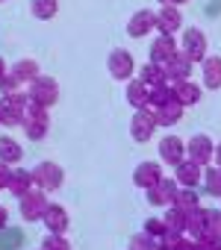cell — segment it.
Returning a JSON list of instances; mask_svg holds the SVG:
<instances>
[{
    "instance_id": "6da1fadb",
    "label": "cell",
    "mask_w": 221,
    "mask_h": 250,
    "mask_svg": "<svg viewBox=\"0 0 221 250\" xmlns=\"http://www.w3.org/2000/svg\"><path fill=\"white\" fill-rule=\"evenodd\" d=\"M27 97H30V106L36 109H53L59 103V83L47 74H39L30 85H27Z\"/></svg>"
},
{
    "instance_id": "7a4b0ae2",
    "label": "cell",
    "mask_w": 221,
    "mask_h": 250,
    "mask_svg": "<svg viewBox=\"0 0 221 250\" xmlns=\"http://www.w3.org/2000/svg\"><path fill=\"white\" fill-rule=\"evenodd\" d=\"M27 109H30V97H27L24 88L9 94V97H3L0 100V127H21Z\"/></svg>"
},
{
    "instance_id": "3957f363",
    "label": "cell",
    "mask_w": 221,
    "mask_h": 250,
    "mask_svg": "<svg viewBox=\"0 0 221 250\" xmlns=\"http://www.w3.org/2000/svg\"><path fill=\"white\" fill-rule=\"evenodd\" d=\"M30 177H33V186H36L39 191H44V194L62 188V183H65V171H62L56 162H50V159L39 162V165L30 171Z\"/></svg>"
},
{
    "instance_id": "277c9868",
    "label": "cell",
    "mask_w": 221,
    "mask_h": 250,
    "mask_svg": "<svg viewBox=\"0 0 221 250\" xmlns=\"http://www.w3.org/2000/svg\"><path fill=\"white\" fill-rule=\"evenodd\" d=\"M21 130H24V136H27L30 142H42V139L50 133V115H47V109H36V106H30L27 115H24Z\"/></svg>"
},
{
    "instance_id": "5b68a950",
    "label": "cell",
    "mask_w": 221,
    "mask_h": 250,
    "mask_svg": "<svg viewBox=\"0 0 221 250\" xmlns=\"http://www.w3.org/2000/svg\"><path fill=\"white\" fill-rule=\"evenodd\" d=\"M206 50H209V39H206L203 30H198V27L183 30V47H180L183 56H189L192 62H203Z\"/></svg>"
},
{
    "instance_id": "8992f818",
    "label": "cell",
    "mask_w": 221,
    "mask_h": 250,
    "mask_svg": "<svg viewBox=\"0 0 221 250\" xmlns=\"http://www.w3.org/2000/svg\"><path fill=\"white\" fill-rule=\"evenodd\" d=\"M47 194L44 191H39V188H33L30 194H24L21 200H18V215L27 221V224H36V221H42V215H44V209H47Z\"/></svg>"
},
{
    "instance_id": "52a82bcc",
    "label": "cell",
    "mask_w": 221,
    "mask_h": 250,
    "mask_svg": "<svg viewBox=\"0 0 221 250\" xmlns=\"http://www.w3.org/2000/svg\"><path fill=\"white\" fill-rule=\"evenodd\" d=\"M106 71L112 74L115 80H121V83L133 80V74H136V59H133V53H130V50H112V53L106 56Z\"/></svg>"
},
{
    "instance_id": "ba28073f",
    "label": "cell",
    "mask_w": 221,
    "mask_h": 250,
    "mask_svg": "<svg viewBox=\"0 0 221 250\" xmlns=\"http://www.w3.org/2000/svg\"><path fill=\"white\" fill-rule=\"evenodd\" d=\"M212 150H215V142L209 136H203V133H198V136H192L186 142V159L200 165V168H206L212 162Z\"/></svg>"
},
{
    "instance_id": "9c48e42d",
    "label": "cell",
    "mask_w": 221,
    "mask_h": 250,
    "mask_svg": "<svg viewBox=\"0 0 221 250\" xmlns=\"http://www.w3.org/2000/svg\"><path fill=\"white\" fill-rule=\"evenodd\" d=\"M154 133H156L154 112H151V109H136V112H133V121H130V136H133V142L145 145V142L154 139Z\"/></svg>"
},
{
    "instance_id": "30bf717a",
    "label": "cell",
    "mask_w": 221,
    "mask_h": 250,
    "mask_svg": "<svg viewBox=\"0 0 221 250\" xmlns=\"http://www.w3.org/2000/svg\"><path fill=\"white\" fill-rule=\"evenodd\" d=\"M177 180L174 177H162L156 186H151L148 188V203L151 206H171L174 203V197H177Z\"/></svg>"
},
{
    "instance_id": "8fae6325",
    "label": "cell",
    "mask_w": 221,
    "mask_h": 250,
    "mask_svg": "<svg viewBox=\"0 0 221 250\" xmlns=\"http://www.w3.org/2000/svg\"><path fill=\"white\" fill-rule=\"evenodd\" d=\"M42 224L47 227V232L65 235L68 227H71V218H68V212H65L62 203H47V209H44V215H42Z\"/></svg>"
},
{
    "instance_id": "7c38bea8",
    "label": "cell",
    "mask_w": 221,
    "mask_h": 250,
    "mask_svg": "<svg viewBox=\"0 0 221 250\" xmlns=\"http://www.w3.org/2000/svg\"><path fill=\"white\" fill-rule=\"evenodd\" d=\"M192 68H195V62L177 50V53H174L165 65H162V71H165V83H180V80H189V77H192Z\"/></svg>"
},
{
    "instance_id": "4fadbf2b",
    "label": "cell",
    "mask_w": 221,
    "mask_h": 250,
    "mask_svg": "<svg viewBox=\"0 0 221 250\" xmlns=\"http://www.w3.org/2000/svg\"><path fill=\"white\" fill-rule=\"evenodd\" d=\"M156 15V30H159V36H174V33H180V27H183V12L177 9V6H159V12H154Z\"/></svg>"
},
{
    "instance_id": "5bb4252c",
    "label": "cell",
    "mask_w": 221,
    "mask_h": 250,
    "mask_svg": "<svg viewBox=\"0 0 221 250\" xmlns=\"http://www.w3.org/2000/svg\"><path fill=\"white\" fill-rule=\"evenodd\" d=\"M151 30H156V15L151 9H139V12L130 15V21H127V36L130 39H145Z\"/></svg>"
},
{
    "instance_id": "9a60e30c",
    "label": "cell",
    "mask_w": 221,
    "mask_h": 250,
    "mask_svg": "<svg viewBox=\"0 0 221 250\" xmlns=\"http://www.w3.org/2000/svg\"><path fill=\"white\" fill-rule=\"evenodd\" d=\"M174 180H177V186H183V188H195V186L203 180V168L195 165V162H189V159H183V162L174 165Z\"/></svg>"
},
{
    "instance_id": "2e32d148",
    "label": "cell",
    "mask_w": 221,
    "mask_h": 250,
    "mask_svg": "<svg viewBox=\"0 0 221 250\" xmlns=\"http://www.w3.org/2000/svg\"><path fill=\"white\" fill-rule=\"evenodd\" d=\"M171 94H174V100L186 109V106H195L198 100H200V85L198 83H192V80H180V83H171Z\"/></svg>"
},
{
    "instance_id": "e0dca14e",
    "label": "cell",
    "mask_w": 221,
    "mask_h": 250,
    "mask_svg": "<svg viewBox=\"0 0 221 250\" xmlns=\"http://www.w3.org/2000/svg\"><path fill=\"white\" fill-rule=\"evenodd\" d=\"M159 156H162V162H168V165L183 162V159H186V142H183L180 136H165V139L159 142Z\"/></svg>"
},
{
    "instance_id": "ac0fdd59",
    "label": "cell",
    "mask_w": 221,
    "mask_h": 250,
    "mask_svg": "<svg viewBox=\"0 0 221 250\" xmlns=\"http://www.w3.org/2000/svg\"><path fill=\"white\" fill-rule=\"evenodd\" d=\"M162 180V168L156 165V162H139L136 165V171H133V183L139 186V188H151V186H156Z\"/></svg>"
},
{
    "instance_id": "d6986e66",
    "label": "cell",
    "mask_w": 221,
    "mask_h": 250,
    "mask_svg": "<svg viewBox=\"0 0 221 250\" xmlns=\"http://www.w3.org/2000/svg\"><path fill=\"white\" fill-rule=\"evenodd\" d=\"M180 47H177V42H174V36H156V42L151 44V62H156V65H165L174 53H177Z\"/></svg>"
},
{
    "instance_id": "ffe728a7",
    "label": "cell",
    "mask_w": 221,
    "mask_h": 250,
    "mask_svg": "<svg viewBox=\"0 0 221 250\" xmlns=\"http://www.w3.org/2000/svg\"><path fill=\"white\" fill-rule=\"evenodd\" d=\"M200 71H203V85L209 91H218L221 88V56H203Z\"/></svg>"
},
{
    "instance_id": "44dd1931",
    "label": "cell",
    "mask_w": 221,
    "mask_h": 250,
    "mask_svg": "<svg viewBox=\"0 0 221 250\" xmlns=\"http://www.w3.org/2000/svg\"><path fill=\"white\" fill-rule=\"evenodd\" d=\"M154 112V121H156V127H174L177 121H183V106L177 100L159 106V109H151Z\"/></svg>"
},
{
    "instance_id": "7402d4cb",
    "label": "cell",
    "mask_w": 221,
    "mask_h": 250,
    "mask_svg": "<svg viewBox=\"0 0 221 250\" xmlns=\"http://www.w3.org/2000/svg\"><path fill=\"white\" fill-rule=\"evenodd\" d=\"M9 74H12L21 85H30V83L42 74V68H39V62H36V59H18V62L9 68Z\"/></svg>"
},
{
    "instance_id": "603a6c76",
    "label": "cell",
    "mask_w": 221,
    "mask_h": 250,
    "mask_svg": "<svg viewBox=\"0 0 221 250\" xmlns=\"http://www.w3.org/2000/svg\"><path fill=\"white\" fill-rule=\"evenodd\" d=\"M36 186H33V177H30V171H21V168H12V180H9V186H6V191L12 194V197H24V194H30Z\"/></svg>"
},
{
    "instance_id": "cb8c5ba5",
    "label": "cell",
    "mask_w": 221,
    "mask_h": 250,
    "mask_svg": "<svg viewBox=\"0 0 221 250\" xmlns=\"http://www.w3.org/2000/svg\"><path fill=\"white\" fill-rule=\"evenodd\" d=\"M162 224H165V232H168V235H186V212H183V209L165 206Z\"/></svg>"
},
{
    "instance_id": "d4e9b609",
    "label": "cell",
    "mask_w": 221,
    "mask_h": 250,
    "mask_svg": "<svg viewBox=\"0 0 221 250\" xmlns=\"http://www.w3.org/2000/svg\"><path fill=\"white\" fill-rule=\"evenodd\" d=\"M21 159H24V147H21L12 136H0V162L18 165Z\"/></svg>"
},
{
    "instance_id": "484cf974",
    "label": "cell",
    "mask_w": 221,
    "mask_h": 250,
    "mask_svg": "<svg viewBox=\"0 0 221 250\" xmlns=\"http://www.w3.org/2000/svg\"><path fill=\"white\" fill-rule=\"evenodd\" d=\"M127 103L133 109H148V85L139 77L127 80Z\"/></svg>"
},
{
    "instance_id": "4316f807",
    "label": "cell",
    "mask_w": 221,
    "mask_h": 250,
    "mask_svg": "<svg viewBox=\"0 0 221 250\" xmlns=\"http://www.w3.org/2000/svg\"><path fill=\"white\" fill-rule=\"evenodd\" d=\"M206 229V209L203 206H195L192 212H186V235L195 238Z\"/></svg>"
},
{
    "instance_id": "83f0119b",
    "label": "cell",
    "mask_w": 221,
    "mask_h": 250,
    "mask_svg": "<svg viewBox=\"0 0 221 250\" xmlns=\"http://www.w3.org/2000/svg\"><path fill=\"white\" fill-rule=\"evenodd\" d=\"M174 94H171V83H159L154 88H148V109H159L165 103H171Z\"/></svg>"
},
{
    "instance_id": "f1b7e54d",
    "label": "cell",
    "mask_w": 221,
    "mask_h": 250,
    "mask_svg": "<svg viewBox=\"0 0 221 250\" xmlns=\"http://www.w3.org/2000/svg\"><path fill=\"white\" fill-rule=\"evenodd\" d=\"M30 12L39 21H50L59 12V0H30Z\"/></svg>"
},
{
    "instance_id": "f546056e",
    "label": "cell",
    "mask_w": 221,
    "mask_h": 250,
    "mask_svg": "<svg viewBox=\"0 0 221 250\" xmlns=\"http://www.w3.org/2000/svg\"><path fill=\"white\" fill-rule=\"evenodd\" d=\"M139 80H142L148 88H154V85L165 83V71H162V65H156V62H148V65H142V68H139Z\"/></svg>"
},
{
    "instance_id": "4dcf8cb0",
    "label": "cell",
    "mask_w": 221,
    "mask_h": 250,
    "mask_svg": "<svg viewBox=\"0 0 221 250\" xmlns=\"http://www.w3.org/2000/svg\"><path fill=\"white\" fill-rule=\"evenodd\" d=\"M171 206H177V209H183V212H192L195 206H200V200H198V191H192V188H177V197H174V203Z\"/></svg>"
},
{
    "instance_id": "1f68e13d",
    "label": "cell",
    "mask_w": 221,
    "mask_h": 250,
    "mask_svg": "<svg viewBox=\"0 0 221 250\" xmlns=\"http://www.w3.org/2000/svg\"><path fill=\"white\" fill-rule=\"evenodd\" d=\"M203 183H206V194L221 197V168H218V165H215V168L206 165V171H203Z\"/></svg>"
},
{
    "instance_id": "d6a6232c",
    "label": "cell",
    "mask_w": 221,
    "mask_h": 250,
    "mask_svg": "<svg viewBox=\"0 0 221 250\" xmlns=\"http://www.w3.org/2000/svg\"><path fill=\"white\" fill-rule=\"evenodd\" d=\"M142 232H145V235H151L154 241H156V238H162V235H165V224H162V218H148V221H145V227H142Z\"/></svg>"
},
{
    "instance_id": "836d02e7",
    "label": "cell",
    "mask_w": 221,
    "mask_h": 250,
    "mask_svg": "<svg viewBox=\"0 0 221 250\" xmlns=\"http://www.w3.org/2000/svg\"><path fill=\"white\" fill-rule=\"evenodd\" d=\"M39 250H71V241H68L65 235H53V232H50V235L42 241Z\"/></svg>"
},
{
    "instance_id": "e575fe53",
    "label": "cell",
    "mask_w": 221,
    "mask_h": 250,
    "mask_svg": "<svg viewBox=\"0 0 221 250\" xmlns=\"http://www.w3.org/2000/svg\"><path fill=\"white\" fill-rule=\"evenodd\" d=\"M127 250H156V241L151 238V235H145V232H136L133 238H130V247Z\"/></svg>"
},
{
    "instance_id": "d590c367",
    "label": "cell",
    "mask_w": 221,
    "mask_h": 250,
    "mask_svg": "<svg viewBox=\"0 0 221 250\" xmlns=\"http://www.w3.org/2000/svg\"><path fill=\"white\" fill-rule=\"evenodd\" d=\"M24 85L12 77V74H6L3 80H0V97H9V94H15V91H21Z\"/></svg>"
},
{
    "instance_id": "8d00e7d4",
    "label": "cell",
    "mask_w": 221,
    "mask_h": 250,
    "mask_svg": "<svg viewBox=\"0 0 221 250\" xmlns=\"http://www.w3.org/2000/svg\"><path fill=\"white\" fill-rule=\"evenodd\" d=\"M206 229L221 238V209H206Z\"/></svg>"
},
{
    "instance_id": "74e56055",
    "label": "cell",
    "mask_w": 221,
    "mask_h": 250,
    "mask_svg": "<svg viewBox=\"0 0 221 250\" xmlns=\"http://www.w3.org/2000/svg\"><path fill=\"white\" fill-rule=\"evenodd\" d=\"M9 180H12V165H6V162H0V191H6Z\"/></svg>"
},
{
    "instance_id": "f35d334b",
    "label": "cell",
    "mask_w": 221,
    "mask_h": 250,
    "mask_svg": "<svg viewBox=\"0 0 221 250\" xmlns=\"http://www.w3.org/2000/svg\"><path fill=\"white\" fill-rule=\"evenodd\" d=\"M195 247V238H189V235H180L177 241H174V247L171 250H192Z\"/></svg>"
},
{
    "instance_id": "ab89813d",
    "label": "cell",
    "mask_w": 221,
    "mask_h": 250,
    "mask_svg": "<svg viewBox=\"0 0 221 250\" xmlns=\"http://www.w3.org/2000/svg\"><path fill=\"white\" fill-rule=\"evenodd\" d=\"M6 224H9V209L0 206V229H6Z\"/></svg>"
},
{
    "instance_id": "60d3db41",
    "label": "cell",
    "mask_w": 221,
    "mask_h": 250,
    "mask_svg": "<svg viewBox=\"0 0 221 250\" xmlns=\"http://www.w3.org/2000/svg\"><path fill=\"white\" fill-rule=\"evenodd\" d=\"M156 3H162V6H183V3H189V0H156Z\"/></svg>"
},
{
    "instance_id": "b9f144b4",
    "label": "cell",
    "mask_w": 221,
    "mask_h": 250,
    "mask_svg": "<svg viewBox=\"0 0 221 250\" xmlns=\"http://www.w3.org/2000/svg\"><path fill=\"white\" fill-rule=\"evenodd\" d=\"M212 162L221 168V142H218V145H215V150H212Z\"/></svg>"
},
{
    "instance_id": "7bdbcfd3",
    "label": "cell",
    "mask_w": 221,
    "mask_h": 250,
    "mask_svg": "<svg viewBox=\"0 0 221 250\" xmlns=\"http://www.w3.org/2000/svg\"><path fill=\"white\" fill-rule=\"evenodd\" d=\"M9 74V65H6V59H0V80H3Z\"/></svg>"
},
{
    "instance_id": "ee69618b",
    "label": "cell",
    "mask_w": 221,
    "mask_h": 250,
    "mask_svg": "<svg viewBox=\"0 0 221 250\" xmlns=\"http://www.w3.org/2000/svg\"><path fill=\"white\" fill-rule=\"evenodd\" d=\"M192 250H203V247H200V244H195V247H192Z\"/></svg>"
},
{
    "instance_id": "f6af8a7d",
    "label": "cell",
    "mask_w": 221,
    "mask_h": 250,
    "mask_svg": "<svg viewBox=\"0 0 221 250\" xmlns=\"http://www.w3.org/2000/svg\"><path fill=\"white\" fill-rule=\"evenodd\" d=\"M215 250H221V244H218V247H215Z\"/></svg>"
},
{
    "instance_id": "bcb514c9",
    "label": "cell",
    "mask_w": 221,
    "mask_h": 250,
    "mask_svg": "<svg viewBox=\"0 0 221 250\" xmlns=\"http://www.w3.org/2000/svg\"><path fill=\"white\" fill-rule=\"evenodd\" d=\"M0 3H6V0H0Z\"/></svg>"
}]
</instances>
